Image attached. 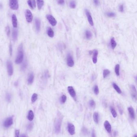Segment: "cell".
<instances>
[{
  "mask_svg": "<svg viewBox=\"0 0 137 137\" xmlns=\"http://www.w3.org/2000/svg\"><path fill=\"white\" fill-rule=\"evenodd\" d=\"M63 118V117L61 114L60 113H58L57 115L56 118L55 120L54 125L55 131L56 134L60 133L61 131Z\"/></svg>",
  "mask_w": 137,
  "mask_h": 137,
  "instance_id": "6da1fadb",
  "label": "cell"
},
{
  "mask_svg": "<svg viewBox=\"0 0 137 137\" xmlns=\"http://www.w3.org/2000/svg\"><path fill=\"white\" fill-rule=\"evenodd\" d=\"M23 59V45L21 44L19 47L18 49V54L17 57L15 59V63L17 64H19L22 62Z\"/></svg>",
  "mask_w": 137,
  "mask_h": 137,
  "instance_id": "7a4b0ae2",
  "label": "cell"
},
{
  "mask_svg": "<svg viewBox=\"0 0 137 137\" xmlns=\"http://www.w3.org/2000/svg\"><path fill=\"white\" fill-rule=\"evenodd\" d=\"M130 92L132 99L135 102L137 101V91L135 86L133 85H131L130 87Z\"/></svg>",
  "mask_w": 137,
  "mask_h": 137,
  "instance_id": "3957f363",
  "label": "cell"
},
{
  "mask_svg": "<svg viewBox=\"0 0 137 137\" xmlns=\"http://www.w3.org/2000/svg\"><path fill=\"white\" fill-rule=\"evenodd\" d=\"M9 6L12 10H17L19 8L17 0H9Z\"/></svg>",
  "mask_w": 137,
  "mask_h": 137,
  "instance_id": "277c9868",
  "label": "cell"
},
{
  "mask_svg": "<svg viewBox=\"0 0 137 137\" xmlns=\"http://www.w3.org/2000/svg\"><path fill=\"white\" fill-rule=\"evenodd\" d=\"M46 18L49 23L52 26H55L56 25V20L52 15H47Z\"/></svg>",
  "mask_w": 137,
  "mask_h": 137,
  "instance_id": "5b68a950",
  "label": "cell"
},
{
  "mask_svg": "<svg viewBox=\"0 0 137 137\" xmlns=\"http://www.w3.org/2000/svg\"><path fill=\"white\" fill-rule=\"evenodd\" d=\"M68 131L71 135H73L75 133V126L73 124L68 123Z\"/></svg>",
  "mask_w": 137,
  "mask_h": 137,
  "instance_id": "8992f818",
  "label": "cell"
},
{
  "mask_svg": "<svg viewBox=\"0 0 137 137\" xmlns=\"http://www.w3.org/2000/svg\"><path fill=\"white\" fill-rule=\"evenodd\" d=\"M67 64L69 67H72L75 65V63L72 56L70 54H68L67 56Z\"/></svg>",
  "mask_w": 137,
  "mask_h": 137,
  "instance_id": "52a82bcc",
  "label": "cell"
},
{
  "mask_svg": "<svg viewBox=\"0 0 137 137\" xmlns=\"http://www.w3.org/2000/svg\"><path fill=\"white\" fill-rule=\"evenodd\" d=\"M13 124V119L12 117H10L6 119L4 123V126L5 127H10Z\"/></svg>",
  "mask_w": 137,
  "mask_h": 137,
  "instance_id": "ba28073f",
  "label": "cell"
},
{
  "mask_svg": "<svg viewBox=\"0 0 137 137\" xmlns=\"http://www.w3.org/2000/svg\"><path fill=\"white\" fill-rule=\"evenodd\" d=\"M26 19L28 23H31L32 22L33 20V15L30 11L29 10H27L26 11L25 13Z\"/></svg>",
  "mask_w": 137,
  "mask_h": 137,
  "instance_id": "9c48e42d",
  "label": "cell"
},
{
  "mask_svg": "<svg viewBox=\"0 0 137 137\" xmlns=\"http://www.w3.org/2000/svg\"><path fill=\"white\" fill-rule=\"evenodd\" d=\"M7 67L8 73L9 75L11 76L13 72V67H12V63L10 61H8L7 63Z\"/></svg>",
  "mask_w": 137,
  "mask_h": 137,
  "instance_id": "30bf717a",
  "label": "cell"
},
{
  "mask_svg": "<svg viewBox=\"0 0 137 137\" xmlns=\"http://www.w3.org/2000/svg\"><path fill=\"white\" fill-rule=\"evenodd\" d=\"M85 12H86V15H87V19H88V21L90 24L91 26H94L93 20V18H92V17H91V13H90L89 11H88V10H87V9H86V11H85Z\"/></svg>",
  "mask_w": 137,
  "mask_h": 137,
  "instance_id": "8fae6325",
  "label": "cell"
},
{
  "mask_svg": "<svg viewBox=\"0 0 137 137\" xmlns=\"http://www.w3.org/2000/svg\"><path fill=\"white\" fill-rule=\"evenodd\" d=\"M104 126L107 132L110 133L112 131V126L109 121L107 120L105 121L104 123Z\"/></svg>",
  "mask_w": 137,
  "mask_h": 137,
  "instance_id": "7c38bea8",
  "label": "cell"
},
{
  "mask_svg": "<svg viewBox=\"0 0 137 137\" xmlns=\"http://www.w3.org/2000/svg\"><path fill=\"white\" fill-rule=\"evenodd\" d=\"M68 91L71 97L73 98H75V97H76V92L73 87L72 86H69L68 87Z\"/></svg>",
  "mask_w": 137,
  "mask_h": 137,
  "instance_id": "4fadbf2b",
  "label": "cell"
},
{
  "mask_svg": "<svg viewBox=\"0 0 137 137\" xmlns=\"http://www.w3.org/2000/svg\"><path fill=\"white\" fill-rule=\"evenodd\" d=\"M128 111L130 117L132 120H134L135 118V114L134 110L133 109V108L132 107H130L128 108Z\"/></svg>",
  "mask_w": 137,
  "mask_h": 137,
  "instance_id": "5bb4252c",
  "label": "cell"
},
{
  "mask_svg": "<svg viewBox=\"0 0 137 137\" xmlns=\"http://www.w3.org/2000/svg\"><path fill=\"white\" fill-rule=\"evenodd\" d=\"M93 61L94 64L97 63V57H98V51L94 49L93 51Z\"/></svg>",
  "mask_w": 137,
  "mask_h": 137,
  "instance_id": "9a60e30c",
  "label": "cell"
},
{
  "mask_svg": "<svg viewBox=\"0 0 137 137\" xmlns=\"http://www.w3.org/2000/svg\"><path fill=\"white\" fill-rule=\"evenodd\" d=\"M12 26L13 27L16 28L17 27V20L16 16L15 15H13L12 17Z\"/></svg>",
  "mask_w": 137,
  "mask_h": 137,
  "instance_id": "2e32d148",
  "label": "cell"
},
{
  "mask_svg": "<svg viewBox=\"0 0 137 137\" xmlns=\"http://www.w3.org/2000/svg\"><path fill=\"white\" fill-rule=\"evenodd\" d=\"M34 78V76L33 73H31L29 75L28 80H27V81H28V83L29 84H31L33 83Z\"/></svg>",
  "mask_w": 137,
  "mask_h": 137,
  "instance_id": "e0dca14e",
  "label": "cell"
},
{
  "mask_svg": "<svg viewBox=\"0 0 137 137\" xmlns=\"http://www.w3.org/2000/svg\"><path fill=\"white\" fill-rule=\"evenodd\" d=\"M35 25L36 29L37 31H39L40 29L41 22L40 21L38 18H36L35 20Z\"/></svg>",
  "mask_w": 137,
  "mask_h": 137,
  "instance_id": "ac0fdd59",
  "label": "cell"
},
{
  "mask_svg": "<svg viewBox=\"0 0 137 137\" xmlns=\"http://www.w3.org/2000/svg\"><path fill=\"white\" fill-rule=\"evenodd\" d=\"M34 115L33 111H32V110H30V111H29L27 116V118L28 119V120L30 121H32L34 118Z\"/></svg>",
  "mask_w": 137,
  "mask_h": 137,
  "instance_id": "d6986e66",
  "label": "cell"
},
{
  "mask_svg": "<svg viewBox=\"0 0 137 137\" xmlns=\"http://www.w3.org/2000/svg\"><path fill=\"white\" fill-rule=\"evenodd\" d=\"M98 113L95 112L93 114V119L94 122L96 124H98L99 123V116Z\"/></svg>",
  "mask_w": 137,
  "mask_h": 137,
  "instance_id": "ffe728a7",
  "label": "cell"
},
{
  "mask_svg": "<svg viewBox=\"0 0 137 137\" xmlns=\"http://www.w3.org/2000/svg\"><path fill=\"white\" fill-rule=\"evenodd\" d=\"M113 86L114 89H115V91H116V92L118 93H119V94H121L122 93V91L119 88V87L116 83H113Z\"/></svg>",
  "mask_w": 137,
  "mask_h": 137,
  "instance_id": "44dd1931",
  "label": "cell"
},
{
  "mask_svg": "<svg viewBox=\"0 0 137 137\" xmlns=\"http://www.w3.org/2000/svg\"><path fill=\"white\" fill-rule=\"evenodd\" d=\"M110 44L112 49H115L117 46L116 42L115 41L114 38L111 39L110 40Z\"/></svg>",
  "mask_w": 137,
  "mask_h": 137,
  "instance_id": "7402d4cb",
  "label": "cell"
},
{
  "mask_svg": "<svg viewBox=\"0 0 137 137\" xmlns=\"http://www.w3.org/2000/svg\"><path fill=\"white\" fill-rule=\"evenodd\" d=\"M37 3L38 9L40 10L44 5V0H37Z\"/></svg>",
  "mask_w": 137,
  "mask_h": 137,
  "instance_id": "603a6c76",
  "label": "cell"
},
{
  "mask_svg": "<svg viewBox=\"0 0 137 137\" xmlns=\"http://www.w3.org/2000/svg\"><path fill=\"white\" fill-rule=\"evenodd\" d=\"M47 34H48V36L52 38L54 37V31H53L52 29L50 27L48 28V31H47Z\"/></svg>",
  "mask_w": 137,
  "mask_h": 137,
  "instance_id": "cb8c5ba5",
  "label": "cell"
},
{
  "mask_svg": "<svg viewBox=\"0 0 137 137\" xmlns=\"http://www.w3.org/2000/svg\"><path fill=\"white\" fill-rule=\"evenodd\" d=\"M85 36L86 39L88 40L91 39L92 38V34L91 31L89 30H87L85 32Z\"/></svg>",
  "mask_w": 137,
  "mask_h": 137,
  "instance_id": "d4e9b609",
  "label": "cell"
},
{
  "mask_svg": "<svg viewBox=\"0 0 137 137\" xmlns=\"http://www.w3.org/2000/svg\"><path fill=\"white\" fill-rule=\"evenodd\" d=\"M110 109L112 113V115H113V117L114 118H116L117 116V114L116 111L114 108L112 106H110Z\"/></svg>",
  "mask_w": 137,
  "mask_h": 137,
  "instance_id": "484cf974",
  "label": "cell"
},
{
  "mask_svg": "<svg viewBox=\"0 0 137 137\" xmlns=\"http://www.w3.org/2000/svg\"><path fill=\"white\" fill-rule=\"evenodd\" d=\"M110 74V71L108 69H105L103 71V77L104 78H106Z\"/></svg>",
  "mask_w": 137,
  "mask_h": 137,
  "instance_id": "4316f807",
  "label": "cell"
},
{
  "mask_svg": "<svg viewBox=\"0 0 137 137\" xmlns=\"http://www.w3.org/2000/svg\"><path fill=\"white\" fill-rule=\"evenodd\" d=\"M119 68H120V65L119 64H117L115 65V74L117 76H119L120 75Z\"/></svg>",
  "mask_w": 137,
  "mask_h": 137,
  "instance_id": "83f0119b",
  "label": "cell"
},
{
  "mask_svg": "<svg viewBox=\"0 0 137 137\" xmlns=\"http://www.w3.org/2000/svg\"><path fill=\"white\" fill-rule=\"evenodd\" d=\"M12 37L14 40H16L17 39V31L16 30H13L12 33Z\"/></svg>",
  "mask_w": 137,
  "mask_h": 137,
  "instance_id": "f1b7e54d",
  "label": "cell"
},
{
  "mask_svg": "<svg viewBox=\"0 0 137 137\" xmlns=\"http://www.w3.org/2000/svg\"><path fill=\"white\" fill-rule=\"evenodd\" d=\"M67 100V97L64 95H63L60 97V102L62 104H64L66 102Z\"/></svg>",
  "mask_w": 137,
  "mask_h": 137,
  "instance_id": "f546056e",
  "label": "cell"
},
{
  "mask_svg": "<svg viewBox=\"0 0 137 137\" xmlns=\"http://www.w3.org/2000/svg\"><path fill=\"white\" fill-rule=\"evenodd\" d=\"M37 97L38 96L37 93H33L31 97V102L32 103H34L35 102H36V101L37 99Z\"/></svg>",
  "mask_w": 137,
  "mask_h": 137,
  "instance_id": "4dcf8cb0",
  "label": "cell"
},
{
  "mask_svg": "<svg viewBox=\"0 0 137 137\" xmlns=\"http://www.w3.org/2000/svg\"><path fill=\"white\" fill-rule=\"evenodd\" d=\"M89 105L90 108H94L95 107L96 103L92 99L89 102Z\"/></svg>",
  "mask_w": 137,
  "mask_h": 137,
  "instance_id": "1f68e13d",
  "label": "cell"
},
{
  "mask_svg": "<svg viewBox=\"0 0 137 137\" xmlns=\"http://www.w3.org/2000/svg\"><path fill=\"white\" fill-rule=\"evenodd\" d=\"M82 133L84 136H86L88 134V130L86 127H83L82 129Z\"/></svg>",
  "mask_w": 137,
  "mask_h": 137,
  "instance_id": "d6a6232c",
  "label": "cell"
},
{
  "mask_svg": "<svg viewBox=\"0 0 137 137\" xmlns=\"http://www.w3.org/2000/svg\"><path fill=\"white\" fill-rule=\"evenodd\" d=\"M94 92L95 94L96 95H98L99 94V87L98 86L96 85L94 86Z\"/></svg>",
  "mask_w": 137,
  "mask_h": 137,
  "instance_id": "836d02e7",
  "label": "cell"
},
{
  "mask_svg": "<svg viewBox=\"0 0 137 137\" xmlns=\"http://www.w3.org/2000/svg\"><path fill=\"white\" fill-rule=\"evenodd\" d=\"M70 7L72 8V9H75L76 7V3L75 0H71V1L70 2Z\"/></svg>",
  "mask_w": 137,
  "mask_h": 137,
  "instance_id": "e575fe53",
  "label": "cell"
},
{
  "mask_svg": "<svg viewBox=\"0 0 137 137\" xmlns=\"http://www.w3.org/2000/svg\"><path fill=\"white\" fill-rule=\"evenodd\" d=\"M106 15L109 17H115V14L113 12H108L106 13Z\"/></svg>",
  "mask_w": 137,
  "mask_h": 137,
  "instance_id": "d590c367",
  "label": "cell"
},
{
  "mask_svg": "<svg viewBox=\"0 0 137 137\" xmlns=\"http://www.w3.org/2000/svg\"><path fill=\"white\" fill-rule=\"evenodd\" d=\"M27 61H25L22 64V66H21V69L23 71L26 68V67H27Z\"/></svg>",
  "mask_w": 137,
  "mask_h": 137,
  "instance_id": "8d00e7d4",
  "label": "cell"
},
{
  "mask_svg": "<svg viewBox=\"0 0 137 137\" xmlns=\"http://www.w3.org/2000/svg\"><path fill=\"white\" fill-rule=\"evenodd\" d=\"M11 96L10 93H7L6 96V99L7 102H10L11 100Z\"/></svg>",
  "mask_w": 137,
  "mask_h": 137,
  "instance_id": "74e56055",
  "label": "cell"
},
{
  "mask_svg": "<svg viewBox=\"0 0 137 137\" xmlns=\"http://www.w3.org/2000/svg\"><path fill=\"white\" fill-rule=\"evenodd\" d=\"M33 127V124L32 123H30L27 126V129L29 130H31Z\"/></svg>",
  "mask_w": 137,
  "mask_h": 137,
  "instance_id": "f35d334b",
  "label": "cell"
},
{
  "mask_svg": "<svg viewBox=\"0 0 137 137\" xmlns=\"http://www.w3.org/2000/svg\"><path fill=\"white\" fill-rule=\"evenodd\" d=\"M27 3L28 4L29 6H30V7L31 8V9H34L33 5H32V2H31V0H28L27 1Z\"/></svg>",
  "mask_w": 137,
  "mask_h": 137,
  "instance_id": "ab89813d",
  "label": "cell"
},
{
  "mask_svg": "<svg viewBox=\"0 0 137 137\" xmlns=\"http://www.w3.org/2000/svg\"><path fill=\"white\" fill-rule=\"evenodd\" d=\"M118 110H119V112L120 113L121 115H122L123 114V109H122V108H121V107L120 106V105H118Z\"/></svg>",
  "mask_w": 137,
  "mask_h": 137,
  "instance_id": "60d3db41",
  "label": "cell"
},
{
  "mask_svg": "<svg viewBox=\"0 0 137 137\" xmlns=\"http://www.w3.org/2000/svg\"><path fill=\"white\" fill-rule=\"evenodd\" d=\"M6 34L8 36H9L10 33V28L9 26H7L6 28Z\"/></svg>",
  "mask_w": 137,
  "mask_h": 137,
  "instance_id": "b9f144b4",
  "label": "cell"
},
{
  "mask_svg": "<svg viewBox=\"0 0 137 137\" xmlns=\"http://www.w3.org/2000/svg\"><path fill=\"white\" fill-rule=\"evenodd\" d=\"M58 3L60 5H62L64 4L65 1L64 0H57Z\"/></svg>",
  "mask_w": 137,
  "mask_h": 137,
  "instance_id": "7bdbcfd3",
  "label": "cell"
},
{
  "mask_svg": "<svg viewBox=\"0 0 137 137\" xmlns=\"http://www.w3.org/2000/svg\"><path fill=\"white\" fill-rule=\"evenodd\" d=\"M15 137H19V130H16L15 131Z\"/></svg>",
  "mask_w": 137,
  "mask_h": 137,
  "instance_id": "ee69618b",
  "label": "cell"
},
{
  "mask_svg": "<svg viewBox=\"0 0 137 137\" xmlns=\"http://www.w3.org/2000/svg\"><path fill=\"white\" fill-rule=\"evenodd\" d=\"M119 11L121 12H123L124 11V5H121L119 7Z\"/></svg>",
  "mask_w": 137,
  "mask_h": 137,
  "instance_id": "f6af8a7d",
  "label": "cell"
},
{
  "mask_svg": "<svg viewBox=\"0 0 137 137\" xmlns=\"http://www.w3.org/2000/svg\"><path fill=\"white\" fill-rule=\"evenodd\" d=\"M93 2L94 3V5L96 6H98L99 5V0H93Z\"/></svg>",
  "mask_w": 137,
  "mask_h": 137,
  "instance_id": "bcb514c9",
  "label": "cell"
},
{
  "mask_svg": "<svg viewBox=\"0 0 137 137\" xmlns=\"http://www.w3.org/2000/svg\"><path fill=\"white\" fill-rule=\"evenodd\" d=\"M31 2H32V5L33 6V8H36V2L35 0H31Z\"/></svg>",
  "mask_w": 137,
  "mask_h": 137,
  "instance_id": "7dc6e473",
  "label": "cell"
},
{
  "mask_svg": "<svg viewBox=\"0 0 137 137\" xmlns=\"http://www.w3.org/2000/svg\"><path fill=\"white\" fill-rule=\"evenodd\" d=\"M9 52H10L11 55H12V45H11V44H10V46H9Z\"/></svg>",
  "mask_w": 137,
  "mask_h": 137,
  "instance_id": "c3c4849f",
  "label": "cell"
},
{
  "mask_svg": "<svg viewBox=\"0 0 137 137\" xmlns=\"http://www.w3.org/2000/svg\"><path fill=\"white\" fill-rule=\"evenodd\" d=\"M92 137H96L95 133V131L94 129L92 130Z\"/></svg>",
  "mask_w": 137,
  "mask_h": 137,
  "instance_id": "681fc988",
  "label": "cell"
},
{
  "mask_svg": "<svg viewBox=\"0 0 137 137\" xmlns=\"http://www.w3.org/2000/svg\"><path fill=\"white\" fill-rule=\"evenodd\" d=\"M95 76H94V75H93V76H92V80H95Z\"/></svg>",
  "mask_w": 137,
  "mask_h": 137,
  "instance_id": "f907efd6",
  "label": "cell"
},
{
  "mask_svg": "<svg viewBox=\"0 0 137 137\" xmlns=\"http://www.w3.org/2000/svg\"><path fill=\"white\" fill-rule=\"evenodd\" d=\"M21 137H26L24 134H22L21 136Z\"/></svg>",
  "mask_w": 137,
  "mask_h": 137,
  "instance_id": "816d5d0a",
  "label": "cell"
},
{
  "mask_svg": "<svg viewBox=\"0 0 137 137\" xmlns=\"http://www.w3.org/2000/svg\"><path fill=\"white\" fill-rule=\"evenodd\" d=\"M17 85H18V83H17V82H15V86H17Z\"/></svg>",
  "mask_w": 137,
  "mask_h": 137,
  "instance_id": "f5cc1de1",
  "label": "cell"
},
{
  "mask_svg": "<svg viewBox=\"0 0 137 137\" xmlns=\"http://www.w3.org/2000/svg\"><path fill=\"white\" fill-rule=\"evenodd\" d=\"M133 137H137V135L135 134L134 136H133Z\"/></svg>",
  "mask_w": 137,
  "mask_h": 137,
  "instance_id": "db71d44e",
  "label": "cell"
}]
</instances>
